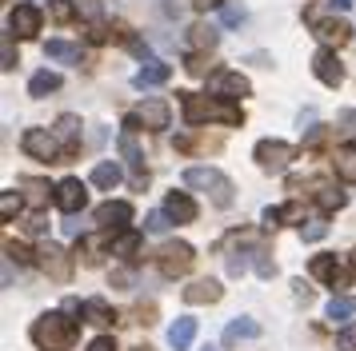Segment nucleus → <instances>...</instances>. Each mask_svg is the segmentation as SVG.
<instances>
[{
  "instance_id": "nucleus-1",
  "label": "nucleus",
  "mask_w": 356,
  "mask_h": 351,
  "mask_svg": "<svg viewBox=\"0 0 356 351\" xmlns=\"http://www.w3.org/2000/svg\"><path fill=\"white\" fill-rule=\"evenodd\" d=\"M180 108H184V124H209V120H220L228 128H241L244 112L241 104L232 100H220V96H196V92H180Z\"/></svg>"
},
{
  "instance_id": "nucleus-2",
  "label": "nucleus",
  "mask_w": 356,
  "mask_h": 351,
  "mask_svg": "<svg viewBox=\"0 0 356 351\" xmlns=\"http://www.w3.org/2000/svg\"><path fill=\"white\" fill-rule=\"evenodd\" d=\"M29 335L40 351H68L76 339V319H68V311H49L36 319Z\"/></svg>"
},
{
  "instance_id": "nucleus-3",
  "label": "nucleus",
  "mask_w": 356,
  "mask_h": 351,
  "mask_svg": "<svg viewBox=\"0 0 356 351\" xmlns=\"http://www.w3.org/2000/svg\"><path fill=\"white\" fill-rule=\"evenodd\" d=\"M184 184L196 191H209V200L216 207H232L236 200V188H232V180L225 172H216V168H188L184 172Z\"/></svg>"
},
{
  "instance_id": "nucleus-4",
  "label": "nucleus",
  "mask_w": 356,
  "mask_h": 351,
  "mask_svg": "<svg viewBox=\"0 0 356 351\" xmlns=\"http://www.w3.org/2000/svg\"><path fill=\"white\" fill-rule=\"evenodd\" d=\"M196 264V252L193 243H184V239H177V243H164L161 252H156V268H161V275H168V280H177V275H188Z\"/></svg>"
},
{
  "instance_id": "nucleus-5",
  "label": "nucleus",
  "mask_w": 356,
  "mask_h": 351,
  "mask_svg": "<svg viewBox=\"0 0 356 351\" xmlns=\"http://www.w3.org/2000/svg\"><path fill=\"white\" fill-rule=\"evenodd\" d=\"M20 148H24L33 160H44V164L65 160V148H60V140H56L52 132H44V128H29V132L20 136Z\"/></svg>"
},
{
  "instance_id": "nucleus-6",
  "label": "nucleus",
  "mask_w": 356,
  "mask_h": 351,
  "mask_svg": "<svg viewBox=\"0 0 356 351\" xmlns=\"http://www.w3.org/2000/svg\"><path fill=\"white\" fill-rule=\"evenodd\" d=\"M252 156H257V164L264 172H284L292 160H296V148L284 144V140H260L257 148H252Z\"/></svg>"
},
{
  "instance_id": "nucleus-7",
  "label": "nucleus",
  "mask_w": 356,
  "mask_h": 351,
  "mask_svg": "<svg viewBox=\"0 0 356 351\" xmlns=\"http://www.w3.org/2000/svg\"><path fill=\"white\" fill-rule=\"evenodd\" d=\"M252 92V84H248V76H241V72H232V68H216L209 76V96H220V100H241V96Z\"/></svg>"
},
{
  "instance_id": "nucleus-8",
  "label": "nucleus",
  "mask_w": 356,
  "mask_h": 351,
  "mask_svg": "<svg viewBox=\"0 0 356 351\" xmlns=\"http://www.w3.org/2000/svg\"><path fill=\"white\" fill-rule=\"evenodd\" d=\"M36 264L49 271L56 284H65L68 275H72V255H68L60 243H40V248H36Z\"/></svg>"
},
{
  "instance_id": "nucleus-9",
  "label": "nucleus",
  "mask_w": 356,
  "mask_h": 351,
  "mask_svg": "<svg viewBox=\"0 0 356 351\" xmlns=\"http://www.w3.org/2000/svg\"><path fill=\"white\" fill-rule=\"evenodd\" d=\"M52 200H56V207H60V212L76 216V212H81V207L88 204V191H84V184L76 180V176H68V180H60V184H56Z\"/></svg>"
},
{
  "instance_id": "nucleus-10",
  "label": "nucleus",
  "mask_w": 356,
  "mask_h": 351,
  "mask_svg": "<svg viewBox=\"0 0 356 351\" xmlns=\"http://www.w3.org/2000/svg\"><path fill=\"white\" fill-rule=\"evenodd\" d=\"M120 156L129 160V168H132V188H145L148 172H145V156L136 148V132H120Z\"/></svg>"
},
{
  "instance_id": "nucleus-11",
  "label": "nucleus",
  "mask_w": 356,
  "mask_h": 351,
  "mask_svg": "<svg viewBox=\"0 0 356 351\" xmlns=\"http://www.w3.org/2000/svg\"><path fill=\"white\" fill-rule=\"evenodd\" d=\"M312 72H316V80L328 84V88H337L340 80H344V68H340V60H337L332 48H321V52L312 56Z\"/></svg>"
},
{
  "instance_id": "nucleus-12",
  "label": "nucleus",
  "mask_w": 356,
  "mask_h": 351,
  "mask_svg": "<svg viewBox=\"0 0 356 351\" xmlns=\"http://www.w3.org/2000/svg\"><path fill=\"white\" fill-rule=\"evenodd\" d=\"M8 32H17V36H36L40 32V8L36 4H20V8H13L8 12Z\"/></svg>"
},
{
  "instance_id": "nucleus-13",
  "label": "nucleus",
  "mask_w": 356,
  "mask_h": 351,
  "mask_svg": "<svg viewBox=\"0 0 356 351\" xmlns=\"http://www.w3.org/2000/svg\"><path fill=\"white\" fill-rule=\"evenodd\" d=\"M97 223L108 228V232H113V228H129L132 223V204L129 200H108V204H100L97 207Z\"/></svg>"
},
{
  "instance_id": "nucleus-14",
  "label": "nucleus",
  "mask_w": 356,
  "mask_h": 351,
  "mask_svg": "<svg viewBox=\"0 0 356 351\" xmlns=\"http://www.w3.org/2000/svg\"><path fill=\"white\" fill-rule=\"evenodd\" d=\"M308 24H312V32L321 36L324 44H332V48H340L348 36H353V28L344 24V20H321V16H312L308 12Z\"/></svg>"
},
{
  "instance_id": "nucleus-15",
  "label": "nucleus",
  "mask_w": 356,
  "mask_h": 351,
  "mask_svg": "<svg viewBox=\"0 0 356 351\" xmlns=\"http://www.w3.org/2000/svg\"><path fill=\"white\" fill-rule=\"evenodd\" d=\"M136 116H140V124H145V128H152V132H164L172 112H168V104H164V100H145V104L136 108Z\"/></svg>"
},
{
  "instance_id": "nucleus-16",
  "label": "nucleus",
  "mask_w": 356,
  "mask_h": 351,
  "mask_svg": "<svg viewBox=\"0 0 356 351\" xmlns=\"http://www.w3.org/2000/svg\"><path fill=\"white\" fill-rule=\"evenodd\" d=\"M52 136L60 140V148H65V160L76 152V144H81V120L76 116H60L56 120V128H52Z\"/></svg>"
},
{
  "instance_id": "nucleus-17",
  "label": "nucleus",
  "mask_w": 356,
  "mask_h": 351,
  "mask_svg": "<svg viewBox=\"0 0 356 351\" xmlns=\"http://www.w3.org/2000/svg\"><path fill=\"white\" fill-rule=\"evenodd\" d=\"M308 271H312V280H321V284H328V287H337L340 280H344V268H340L337 255H316Z\"/></svg>"
},
{
  "instance_id": "nucleus-18",
  "label": "nucleus",
  "mask_w": 356,
  "mask_h": 351,
  "mask_svg": "<svg viewBox=\"0 0 356 351\" xmlns=\"http://www.w3.org/2000/svg\"><path fill=\"white\" fill-rule=\"evenodd\" d=\"M164 212H168L177 223H193L196 220V204L184 196V191H168V196H164Z\"/></svg>"
},
{
  "instance_id": "nucleus-19",
  "label": "nucleus",
  "mask_w": 356,
  "mask_h": 351,
  "mask_svg": "<svg viewBox=\"0 0 356 351\" xmlns=\"http://www.w3.org/2000/svg\"><path fill=\"white\" fill-rule=\"evenodd\" d=\"M257 335H260V323H257V319L236 316V319L225 327V348H236L241 339H257Z\"/></svg>"
},
{
  "instance_id": "nucleus-20",
  "label": "nucleus",
  "mask_w": 356,
  "mask_h": 351,
  "mask_svg": "<svg viewBox=\"0 0 356 351\" xmlns=\"http://www.w3.org/2000/svg\"><path fill=\"white\" fill-rule=\"evenodd\" d=\"M193 339H196V319L180 316L177 323L168 327V348H172V351H188V348H193Z\"/></svg>"
},
{
  "instance_id": "nucleus-21",
  "label": "nucleus",
  "mask_w": 356,
  "mask_h": 351,
  "mask_svg": "<svg viewBox=\"0 0 356 351\" xmlns=\"http://www.w3.org/2000/svg\"><path fill=\"white\" fill-rule=\"evenodd\" d=\"M225 296V287L216 280H196L193 287H184V303H216Z\"/></svg>"
},
{
  "instance_id": "nucleus-22",
  "label": "nucleus",
  "mask_w": 356,
  "mask_h": 351,
  "mask_svg": "<svg viewBox=\"0 0 356 351\" xmlns=\"http://www.w3.org/2000/svg\"><path fill=\"white\" fill-rule=\"evenodd\" d=\"M168 76H172V68H168V64H161V60H148L145 68H140V72L132 76V84H136V88H156V84H164Z\"/></svg>"
},
{
  "instance_id": "nucleus-23",
  "label": "nucleus",
  "mask_w": 356,
  "mask_h": 351,
  "mask_svg": "<svg viewBox=\"0 0 356 351\" xmlns=\"http://www.w3.org/2000/svg\"><path fill=\"white\" fill-rule=\"evenodd\" d=\"M140 243H145V236H140V232H132V228H124V232H120V236H116L113 243H108V252L120 255V259H136Z\"/></svg>"
},
{
  "instance_id": "nucleus-24",
  "label": "nucleus",
  "mask_w": 356,
  "mask_h": 351,
  "mask_svg": "<svg viewBox=\"0 0 356 351\" xmlns=\"http://www.w3.org/2000/svg\"><path fill=\"white\" fill-rule=\"evenodd\" d=\"M332 168H337V176L344 184H356V148H337Z\"/></svg>"
},
{
  "instance_id": "nucleus-25",
  "label": "nucleus",
  "mask_w": 356,
  "mask_h": 351,
  "mask_svg": "<svg viewBox=\"0 0 356 351\" xmlns=\"http://www.w3.org/2000/svg\"><path fill=\"white\" fill-rule=\"evenodd\" d=\"M216 40H220V32L212 28V24H193V28H188V44L196 48V52H204V48H216Z\"/></svg>"
},
{
  "instance_id": "nucleus-26",
  "label": "nucleus",
  "mask_w": 356,
  "mask_h": 351,
  "mask_svg": "<svg viewBox=\"0 0 356 351\" xmlns=\"http://www.w3.org/2000/svg\"><path fill=\"white\" fill-rule=\"evenodd\" d=\"M44 56H49V60H60V64H81V48L68 44V40H49Z\"/></svg>"
},
{
  "instance_id": "nucleus-27",
  "label": "nucleus",
  "mask_w": 356,
  "mask_h": 351,
  "mask_svg": "<svg viewBox=\"0 0 356 351\" xmlns=\"http://www.w3.org/2000/svg\"><path fill=\"white\" fill-rule=\"evenodd\" d=\"M20 188H24V200H29L33 207H44V204H49V191H56V188H49L44 180H33V176H29V180H20Z\"/></svg>"
},
{
  "instance_id": "nucleus-28",
  "label": "nucleus",
  "mask_w": 356,
  "mask_h": 351,
  "mask_svg": "<svg viewBox=\"0 0 356 351\" xmlns=\"http://www.w3.org/2000/svg\"><path fill=\"white\" fill-rule=\"evenodd\" d=\"M56 88H60V76L49 72V68H44V72H36V76L29 80V96H49V92H56Z\"/></svg>"
},
{
  "instance_id": "nucleus-29",
  "label": "nucleus",
  "mask_w": 356,
  "mask_h": 351,
  "mask_svg": "<svg viewBox=\"0 0 356 351\" xmlns=\"http://www.w3.org/2000/svg\"><path fill=\"white\" fill-rule=\"evenodd\" d=\"M84 319H88V323H113L116 311L104 300H84Z\"/></svg>"
},
{
  "instance_id": "nucleus-30",
  "label": "nucleus",
  "mask_w": 356,
  "mask_h": 351,
  "mask_svg": "<svg viewBox=\"0 0 356 351\" xmlns=\"http://www.w3.org/2000/svg\"><path fill=\"white\" fill-rule=\"evenodd\" d=\"M92 184L104 188V191H113L116 184H120V168H116V164H97V168H92Z\"/></svg>"
},
{
  "instance_id": "nucleus-31",
  "label": "nucleus",
  "mask_w": 356,
  "mask_h": 351,
  "mask_svg": "<svg viewBox=\"0 0 356 351\" xmlns=\"http://www.w3.org/2000/svg\"><path fill=\"white\" fill-rule=\"evenodd\" d=\"M356 316V296H332L328 300V319H348Z\"/></svg>"
},
{
  "instance_id": "nucleus-32",
  "label": "nucleus",
  "mask_w": 356,
  "mask_h": 351,
  "mask_svg": "<svg viewBox=\"0 0 356 351\" xmlns=\"http://www.w3.org/2000/svg\"><path fill=\"white\" fill-rule=\"evenodd\" d=\"M0 68H4V72H13V68H17V48H13V32H4V40H0Z\"/></svg>"
},
{
  "instance_id": "nucleus-33",
  "label": "nucleus",
  "mask_w": 356,
  "mask_h": 351,
  "mask_svg": "<svg viewBox=\"0 0 356 351\" xmlns=\"http://www.w3.org/2000/svg\"><path fill=\"white\" fill-rule=\"evenodd\" d=\"M4 252H8V259H17V264H33L36 252H29L24 243H17V239H4Z\"/></svg>"
},
{
  "instance_id": "nucleus-34",
  "label": "nucleus",
  "mask_w": 356,
  "mask_h": 351,
  "mask_svg": "<svg viewBox=\"0 0 356 351\" xmlns=\"http://www.w3.org/2000/svg\"><path fill=\"white\" fill-rule=\"evenodd\" d=\"M316 200H321L324 212H332V207H344V200H348V196H344L340 188H321V196H316Z\"/></svg>"
},
{
  "instance_id": "nucleus-35",
  "label": "nucleus",
  "mask_w": 356,
  "mask_h": 351,
  "mask_svg": "<svg viewBox=\"0 0 356 351\" xmlns=\"http://www.w3.org/2000/svg\"><path fill=\"white\" fill-rule=\"evenodd\" d=\"M72 16H76V0H52V20L68 24Z\"/></svg>"
},
{
  "instance_id": "nucleus-36",
  "label": "nucleus",
  "mask_w": 356,
  "mask_h": 351,
  "mask_svg": "<svg viewBox=\"0 0 356 351\" xmlns=\"http://www.w3.org/2000/svg\"><path fill=\"white\" fill-rule=\"evenodd\" d=\"M300 236H305L308 243H312V239H324V236H328V220H324V216L308 220V228H300Z\"/></svg>"
},
{
  "instance_id": "nucleus-37",
  "label": "nucleus",
  "mask_w": 356,
  "mask_h": 351,
  "mask_svg": "<svg viewBox=\"0 0 356 351\" xmlns=\"http://www.w3.org/2000/svg\"><path fill=\"white\" fill-rule=\"evenodd\" d=\"M168 223H172V216H168V212H152V216L145 220V228L152 232V236H161V232H168Z\"/></svg>"
},
{
  "instance_id": "nucleus-38",
  "label": "nucleus",
  "mask_w": 356,
  "mask_h": 351,
  "mask_svg": "<svg viewBox=\"0 0 356 351\" xmlns=\"http://www.w3.org/2000/svg\"><path fill=\"white\" fill-rule=\"evenodd\" d=\"M17 212H20V196H17V191H4V196H0V216H4V220H13Z\"/></svg>"
},
{
  "instance_id": "nucleus-39",
  "label": "nucleus",
  "mask_w": 356,
  "mask_h": 351,
  "mask_svg": "<svg viewBox=\"0 0 356 351\" xmlns=\"http://www.w3.org/2000/svg\"><path fill=\"white\" fill-rule=\"evenodd\" d=\"M76 16H84V20H100L104 8H100V0H76Z\"/></svg>"
},
{
  "instance_id": "nucleus-40",
  "label": "nucleus",
  "mask_w": 356,
  "mask_h": 351,
  "mask_svg": "<svg viewBox=\"0 0 356 351\" xmlns=\"http://www.w3.org/2000/svg\"><path fill=\"white\" fill-rule=\"evenodd\" d=\"M184 68H188L193 76H209V60H204V52H193V56L184 60Z\"/></svg>"
},
{
  "instance_id": "nucleus-41",
  "label": "nucleus",
  "mask_w": 356,
  "mask_h": 351,
  "mask_svg": "<svg viewBox=\"0 0 356 351\" xmlns=\"http://www.w3.org/2000/svg\"><path fill=\"white\" fill-rule=\"evenodd\" d=\"M337 351H356V323H348V327L337 335Z\"/></svg>"
},
{
  "instance_id": "nucleus-42",
  "label": "nucleus",
  "mask_w": 356,
  "mask_h": 351,
  "mask_svg": "<svg viewBox=\"0 0 356 351\" xmlns=\"http://www.w3.org/2000/svg\"><path fill=\"white\" fill-rule=\"evenodd\" d=\"M76 255H84V264H97V259H100V243H97V239H81Z\"/></svg>"
},
{
  "instance_id": "nucleus-43",
  "label": "nucleus",
  "mask_w": 356,
  "mask_h": 351,
  "mask_svg": "<svg viewBox=\"0 0 356 351\" xmlns=\"http://www.w3.org/2000/svg\"><path fill=\"white\" fill-rule=\"evenodd\" d=\"M337 124H340V132L353 140V136H356V112H353V108H344V112L337 116Z\"/></svg>"
},
{
  "instance_id": "nucleus-44",
  "label": "nucleus",
  "mask_w": 356,
  "mask_h": 351,
  "mask_svg": "<svg viewBox=\"0 0 356 351\" xmlns=\"http://www.w3.org/2000/svg\"><path fill=\"white\" fill-rule=\"evenodd\" d=\"M220 16H225V24H241L244 8H241V4H225V8H220Z\"/></svg>"
},
{
  "instance_id": "nucleus-45",
  "label": "nucleus",
  "mask_w": 356,
  "mask_h": 351,
  "mask_svg": "<svg viewBox=\"0 0 356 351\" xmlns=\"http://www.w3.org/2000/svg\"><path fill=\"white\" fill-rule=\"evenodd\" d=\"M88 40H92V44H108V40H113V28H104V24H92Z\"/></svg>"
},
{
  "instance_id": "nucleus-46",
  "label": "nucleus",
  "mask_w": 356,
  "mask_h": 351,
  "mask_svg": "<svg viewBox=\"0 0 356 351\" xmlns=\"http://www.w3.org/2000/svg\"><path fill=\"white\" fill-rule=\"evenodd\" d=\"M284 220V207H264V228H280Z\"/></svg>"
},
{
  "instance_id": "nucleus-47",
  "label": "nucleus",
  "mask_w": 356,
  "mask_h": 351,
  "mask_svg": "<svg viewBox=\"0 0 356 351\" xmlns=\"http://www.w3.org/2000/svg\"><path fill=\"white\" fill-rule=\"evenodd\" d=\"M88 351H116V339L100 335V339H92V343H88Z\"/></svg>"
},
{
  "instance_id": "nucleus-48",
  "label": "nucleus",
  "mask_w": 356,
  "mask_h": 351,
  "mask_svg": "<svg viewBox=\"0 0 356 351\" xmlns=\"http://www.w3.org/2000/svg\"><path fill=\"white\" fill-rule=\"evenodd\" d=\"M193 8H200V12H209V8H225V0H193Z\"/></svg>"
},
{
  "instance_id": "nucleus-49",
  "label": "nucleus",
  "mask_w": 356,
  "mask_h": 351,
  "mask_svg": "<svg viewBox=\"0 0 356 351\" xmlns=\"http://www.w3.org/2000/svg\"><path fill=\"white\" fill-rule=\"evenodd\" d=\"M65 232H68V236H81V223H76V216H68V220H65Z\"/></svg>"
},
{
  "instance_id": "nucleus-50",
  "label": "nucleus",
  "mask_w": 356,
  "mask_h": 351,
  "mask_svg": "<svg viewBox=\"0 0 356 351\" xmlns=\"http://www.w3.org/2000/svg\"><path fill=\"white\" fill-rule=\"evenodd\" d=\"M29 232H33V236H40V232H44V220H40V216H33V220H29Z\"/></svg>"
},
{
  "instance_id": "nucleus-51",
  "label": "nucleus",
  "mask_w": 356,
  "mask_h": 351,
  "mask_svg": "<svg viewBox=\"0 0 356 351\" xmlns=\"http://www.w3.org/2000/svg\"><path fill=\"white\" fill-rule=\"evenodd\" d=\"M332 8H340V12H344V8H353V0H332Z\"/></svg>"
},
{
  "instance_id": "nucleus-52",
  "label": "nucleus",
  "mask_w": 356,
  "mask_h": 351,
  "mask_svg": "<svg viewBox=\"0 0 356 351\" xmlns=\"http://www.w3.org/2000/svg\"><path fill=\"white\" fill-rule=\"evenodd\" d=\"M353 284H356V252H353Z\"/></svg>"
},
{
  "instance_id": "nucleus-53",
  "label": "nucleus",
  "mask_w": 356,
  "mask_h": 351,
  "mask_svg": "<svg viewBox=\"0 0 356 351\" xmlns=\"http://www.w3.org/2000/svg\"><path fill=\"white\" fill-rule=\"evenodd\" d=\"M204 351H216V348H204Z\"/></svg>"
}]
</instances>
